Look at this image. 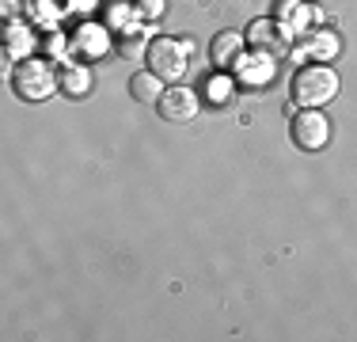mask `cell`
Listing matches in <instances>:
<instances>
[{
	"label": "cell",
	"mask_w": 357,
	"mask_h": 342,
	"mask_svg": "<svg viewBox=\"0 0 357 342\" xmlns=\"http://www.w3.org/2000/svg\"><path fill=\"white\" fill-rule=\"evenodd\" d=\"M293 99L301 103V107H312L319 110L323 103H331L338 96V73L331 65H304L293 73Z\"/></svg>",
	"instance_id": "cell-1"
},
{
	"label": "cell",
	"mask_w": 357,
	"mask_h": 342,
	"mask_svg": "<svg viewBox=\"0 0 357 342\" xmlns=\"http://www.w3.org/2000/svg\"><path fill=\"white\" fill-rule=\"evenodd\" d=\"M15 91H20V99L27 103H42L50 99L57 88H61V76L54 73V65L42 61V57H23L20 65H15Z\"/></svg>",
	"instance_id": "cell-2"
},
{
	"label": "cell",
	"mask_w": 357,
	"mask_h": 342,
	"mask_svg": "<svg viewBox=\"0 0 357 342\" xmlns=\"http://www.w3.org/2000/svg\"><path fill=\"white\" fill-rule=\"evenodd\" d=\"M186 54H190V42H175V38H152V46H149V68L160 76V80H167V84H178L186 76Z\"/></svg>",
	"instance_id": "cell-3"
},
{
	"label": "cell",
	"mask_w": 357,
	"mask_h": 342,
	"mask_svg": "<svg viewBox=\"0 0 357 342\" xmlns=\"http://www.w3.org/2000/svg\"><path fill=\"white\" fill-rule=\"evenodd\" d=\"M289 133H293V144L301 152H319V149H327V141H331V122H327V114H319V110L308 107L304 114L293 118Z\"/></svg>",
	"instance_id": "cell-4"
},
{
	"label": "cell",
	"mask_w": 357,
	"mask_h": 342,
	"mask_svg": "<svg viewBox=\"0 0 357 342\" xmlns=\"http://www.w3.org/2000/svg\"><path fill=\"white\" fill-rule=\"evenodd\" d=\"M156 110H160V118H164V122L186 126V122H194V118H198V110H202V99H198V91H194V88H183V84H172V88H164V96H160Z\"/></svg>",
	"instance_id": "cell-5"
},
{
	"label": "cell",
	"mask_w": 357,
	"mask_h": 342,
	"mask_svg": "<svg viewBox=\"0 0 357 342\" xmlns=\"http://www.w3.org/2000/svg\"><path fill=\"white\" fill-rule=\"evenodd\" d=\"M248 42L255 50H259L266 61H274V57H285L289 46H293V34H289L278 20H255L251 31H248Z\"/></svg>",
	"instance_id": "cell-6"
},
{
	"label": "cell",
	"mask_w": 357,
	"mask_h": 342,
	"mask_svg": "<svg viewBox=\"0 0 357 342\" xmlns=\"http://www.w3.org/2000/svg\"><path fill=\"white\" fill-rule=\"evenodd\" d=\"M107 46H110L107 31L96 27V23H84V27H76V34L69 38V50H73V54H84V57L107 54Z\"/></svg>",
	"instance_id": "cell-7"
},
{
	"label": "cell",
	"mask_w": 357,
	"mask_h": 342,
	"mask_svg": "<svg viewBox=\"0 0 357 342\" xmlns=\"http://www.w3.org/2000/svg\"><path fill=\"white\" fill-rule=\"evenodd\" d=\"M209 57H213L217 68H232L243 57V38L236 31H220L213 42H209Z\"/></svg>",
	"instance_id": "cell-8"
},
{
	"label": "cell",
	"mask_w": 357,
	"mask_h": 342,
	"mask_svg": "<svg viewBox=\"0 0 357 342\" xmlns=\"http://www.w3.org/2000/svg\"><path fill=\"white\" fill-rule=\"evenodd\" d=\"M149 46H152V34L144 27H137V23L122 27V34H118V54L130 57V61H144V57H149Z\"/></svg>",
	"instance_id": "cell-9"
},
{
	"label": "cell",
	"mask_w": 357,
	"mask_h": 342,
	"mask_svg": "<svg viewBox=\"0 0 357 342\" xmlns=\"http://www.w3.org/2000/svg\"><path fill=\"white\" fill-rule=\"evenodd\" d=\"M130 96L137 99V103H160V96H164V80H160L152 68H149V73H133Z\"/></svg>",
	"instance_id": "cell-10"
},
{
	"label": "cell",
	"mask_w": 357,
	"mask_h": 342,
	"mask_svg": "<svg viewBox=\"0 0 357 342\" xmlns=\"http://www.w3.org/2000/svg\"><path fill=\"white\" fill-rule=\"evenodd\" d=\"M61 91L73 99H84L91 91V73L84 65H65L61 68Z\"/></svg>",
	"instance_id": "cell-11"
},
{
	"label": "cell",
	"mask_w": 357,
	"mask_h": 342,
	"mask_svg": "<svg viewBox=\"0 0 357 342\" xmlns=\"http://www.w3.org/2000/svg\"><path fill=\"white\" fill-rule=\"evenodd\" d=\"M27 50H31V31L8 20V50H4V54L8 57H20V61H23V57H31Z\"/></svg>",
	"instance_id": "cell-12"
},
{
	"label": "cell",
	"mask_w": 357,
	"mask_h": 342,
	"mask_svg": "<svg viewBox=\"0 0 357 342\" xmlns=\"http://www.w3.org/2000/svg\"><path fill=\"white\" fill-rule=\"evenodd\" d=\"M301 20H304V8H301V0H282L278 4V23L293 34V27H301Z\"/></svg>",
	"instance_id": "cell-13"
},
{
	"label": "cell",
	"mask_w": 357,
	"mask_h": 342,
	"mask_svg": "<svg viewBox=\"0 0 357 342\" xmlns=\"http://www.w3.org/2000/svg\"><path fill=\"white\" fill-rule=\"evenodd\" d=\"M167 12V0H137V15L141 20H160V15Z\"/></svg>",
	"instance_id": "cell-14"
},
{
	"label": "cell",
	"mask_w": 357,
	"mask_h": 342,
	"mask_svg": "<svg viewBox=\"0 0 357 342\" xmlns=\"http://www.w3.org/2000/svg\"><path fill=\"white\" fill-rule=\"evenodd\" d=\"M232 88H236V84L228 80V76H217V80L209 84V99H213V103H225V99H228V91H232Z\"/></svg>",
	"instance_id": "cell-15"
},
{
	"label": "cell",
	"mask_w": 357,
	"mask_h": 342,
	"mask_svg": "<svg viewBox=\"0 0 357 342\" xmlns=\"http://www.w3.org/2000/svg\"><path fill=\"white\" fill-rule=\"evenodd\" d=\"M338 50V42L331 38V34H316V42H312V54L316 57H331Z\"/></svg>",
	"instance_id": "cell-16"
},
{
	"label": "cell",
	"mask_w": 357,
	"mask_h": 342,
	"mask_svg": "<svg viewBox=\"0 0 357 342\" xmlns=\"http://www.w3.org/2000/svg\"><path fill=\"white\" fill-rule=\"evenodd\" d=\"M23 8H27V0H0V15H4V20H15Z\"/></svg>",
	"instance_id": "cell-17"
},
{
	"label": "cell",
	"mask_w": 357,
	"mask_h": 342,
	"mask_svg": "<svg viewBox=\"0 0 357 342\" xmlns=\"http://www.w3.org/2000/svg\"><path fill=\"white\" fill-rule=\"evenodd\" d=\"M73 4H76V8H80V4H84V8H91V4H96V0H73Z\"/></svg>",
	"instance_id": "cell-18"
}]
</instances>
